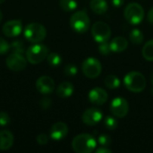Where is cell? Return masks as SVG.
I'll use <instances>...</instances> for the list:
<instances>
[{
	"label": "cell",
	"instance_id": "6da1fadb",
	"mask_svg": "<svg viewBox=\"0 0 153 153\" xmlns=\"http://www.w3.org/2000/svg\"><path fill=\"white\" fill-rule=\"evenodd\" d=\"M97 142L95 138L88 134H82L75 136L72 142V148L77 153H91L95 151Z\"/></svg>",
	"mask_w": 153,
	"mask_h": 153
},
{
	"label": "cell",
	"instance_id": "7a4b0ae2",
	"mask_svg": "<svg viewBox=\"0 0 153 153\" xmlns=\"http://www.w3.org/2000/svg\"><path fill=\"white\" fill-rule=\"evenodd\" d=\"M126 88L132 92H142L146 88V79L144 75L136 71L128 73L124 78Z\"/></svg>",
	"mask_w": 153,
	"mask_h": 153
},
{
	"label": "cell",
	"instance_id": "3957f363",
	"mask_svg": "<svg viewBox=\"0 0 153 153\" xmlns=\"http://www.w3.org/2000/svg\"><path fill=\"white\" fill-rule=\"evenodd\" d=\"M25 39L31 43H39L47 36L46 28L39 22H30L24 29Z\"/></svg>",
	"mask_w": 153,
	"mask_h": 153
},
{
	"label": "cell",
	"instance_id": "277c9868",
	"mask_svg": "<svg viewBox=\"0 0 153 153\" xmlns=\"http://www.w3.org/2000/svg\"><path fill=\"white\" fill-rule=\"evenodd\" d=\"M48 55V48L47 46L39 43H34L26 50L27 61L32 65H38L47 58Z\"/></svg>",
	"mask_w": 153,
	"mask_h": 153
},
{
	"label": "cell",
	"instance_id": "5b68a950",
	"mask_svg": "<svg viewBox=\"0 0 153 153\" xmlns=\"http://www.w3.org/2000/svg\"><path fill=\"white\" fill-rule=\"evenodd\" d=\"M90 25L91 21L85 11H77L70 18V26L77 33H85Z\"/></svg>",
	"mask_w": 153,
	"mask_h": 153
},
{
	"label": "cell",
	"instance_id": "8992f818",
	"mask_svg": "<svg viewBox=\"0 0 153 153\" xmlns=\"http://www.w3.org/2000/svg\"><path fill=\"white\" fill-rule=\"evenodd\" d=\"M126 20L133 25L140 24L144 18V9L138 3L128 4L124 12Z\"/></svg>",
	"mask_w": 153,
	"mask_h": 153
},
{
	"label": "cell",
	"instance_id": "52a82bcc",
	"mask_svg": "<svg viewBox=\"0 0 153 153\" xmlns=\"http://www.w3.org/2000/svg\"><path fill=\"white\" fill-rule=\"evenodd\" d=\"M82 70L86 77L90 79H94L99 77L101 74L102 65L97 58L88 57L82 62Z\"/></svg>",
	"mask_w": 153,
	"mask_h": 153
},
{
	"label": "cell",
	"instance_id": "ba28073f",
	"mask_svg": "<svg viewBox=\"0 0 153 153\" xmlns=\"http://www.w3.org/2000/svg\"><path fill=\"white\" fill-rule=\"evenodd\" d=\"M91 35L98 43L108 41L111 36V29L106 22H96L91 27Z\"/></svg>",
	"mask_w": 153,
	"mask_h": 153
},
{
	"label": "cell",
	"instance_id": "9c48e42d",
	"mask_svg": "<svg viewBox=\"0 0 153 153\" xmlns=\"http://www.w3.org/2000/svg\"><path fill=\"white\" fill-rule=\"evenodd\" d=\"M5 64L10 70L13 72H20L25 69L27 65V58L21 53L13 52L7 56Z\"/></svg>",
	"mask_w": 153,
	"mask_h": 153
},
{
	"label": "cell",
	"instance_id": "30bf717a",
	"mask_svg": "<svg viewBox=\"0 0 153 153\" xmlns=\"http://www.w3.org/2000/svg\"><path fill=\"white\" fill-rule=\"evenodd\" d=\"M110 111L114 117L123 118L128 114L129 104L127 100L124 98H116L112 100L110 104Z\"/></svg>",
	"mask_w": 153,
	"mask_h": 153
},
{
	"label": "cell",
	"instance_id": "8fae6325",
	"mask_svg": "<svg viewBox=\"0 0 153 153\" xmlns=\"http://www.w3.org/2000/svg\"><path fill=\"white\" fill-rule=\"evenodd\" d=\"M36 90L43 94V95H48L50 94L54 91L55 90V82L54 80L47 75L40 76L37 81L35 84Z\"/></svg>",
	"mask_w": 153,
	"mask_h": 153
},
{
	"label": "cell",
	"instance_id": "7c38bea8",
	"mask_svg": "<svg viewBox=\"0 0 153 153\" xmlns=\"http://www.w3.org/2000/svg\"><path fill=\"white\" fill-rule=\"evenodd\" d=\"M103 118V114L100 109L96 108H91L86 109L82 116V120L87 126H95L96 124L100 123Z\"/></svg>",
	"mask_w": 153,
	"mask_h": 153
},
{
	"label": "cell",
	"instance_id": "4fadbf2b",
	"mask_svg": "<svg viewBox=\"0 0 153 153\" xmlns=\"http://www.w3.org/2000/svg\"><path fill=\"white\" fill-rule=\"evenodd\" d=\"M2 30L3 33L8 38L18 37L22 30V22L20 20H10L3 25Z\"/></svg>",
	"mask_w": 153,
	"mask_h": 153
},
{
	"label": "cell",
	"instance_id": "5bb4252c",
	"mask_svg": "<svg viewBox=\"0 0 153 153\" xmlns=\"http://www.w3.org/2000/svg\"><path fill=\"white\" fill-rule=\"evenodd\" d=\"M88 99L91 104L94 105H103L107 102L108 96V93L105 90H103L100 87H96L93 88L88 94Z\"/></svg>",
	"mask_w": 153,
	"mask_h": 153
},
{
	"label": "cell",
	"instance_id": "9a60e30c",
	"mask_svg": "<svg viewBox=\"0 0 153 153\" xmlns=\"http://www.w3.org/2000/svg\"><path fill=\"white\" fill-rule=\"evenodd\" d=\"M68 134V126L63 122L55 123L50 128V138L54 141L63 140Z\"/></svg>",
	"mask_w": 153,
	"mask_h": 153
},
{
	"label": "cell",
	"instance_id": "2e32d148",
	"mask_svg": "<svg viewBox=\"0 0 153 153\" xmlns=\"http://www.w3.org/2000/svg\"><path fill=\"white\" fill-rule=\"evenodd\" d=\"M14 137L9 130L0 131V151H8L13 144Z\"/></svg>",
	"mask_w": 153,
	"mask_h": 153
},
{
	"label": "cell",
	"instance_id": "e0dca14e",
	"mask_svg": "<svg viewBox=\"0 0 153 153\" xmlns=\"http://www.w3.org/2000/svg\"><path fill=\"white\" fill-rule=\"evenodd\" d=\"M110 48L114 53H121L128 47V41L124 37H116L110 41Z\"/></svg>",
	"mask_w": 153,
	"mask_h": 153
},
{
	"label": "cell",
	"instance_id": "ac0fdd59",
	"mask_svg": "<svg viewBox=\"0 0 153 153\" xmlns=\"http://www.w3.org/2000/svg\"><path fill=\"white\" fill-rule=\"evenodd\" d=\"M74 91V85L69 82H61L56 88V95L60 98H69L73 95Z\"/></svg>",
	"mask_w": 153,
	"mask_h": 153
},
{
	"label": "cell",
	"instance_id": "d6986e66",
	"mask_svg": "<svg viewBox=\"0 0 153 153\" xmlns=\"http://www.w3.org/2000/svg\"><path fill=\"white\" fill-rule=\"evenodd\" d=\"M90 7L93 13L97 14H103L108 9V4L106 0H91Z\"/></svg>",
	"mask_w": 153,
	"mask_h": 153
},
{
	"label": "cell",
	"instance_id": "ffe728a7",
	"mask_svg": "<svg viewBox=\"0 0 153 153\" xmlns=\"http://www.w3.org/2000/svg\"><path fill=\"white\" fill-rule=\"evenodd\" d=\"M142 53L143 57L147 61L150 62L153 61V39H151L146 42V44L143 48Z\"/></svg>",
	"mask_w": 153,
	"mask_h": 153
},
{
	"label": "cell",
	"instance_id": "44dd1931",
	"mask_svg": "<svg viewBox=\"0 0 153 153\" xmlns=\"http://www.w3.org/2000/svg\"><path fill=\"white\" fill-rule=\"evenodd\" d=\"M105 84L110 90L117 89L120 86V80L114 74H109L105 78Z\"/></svg>",
	"mask_w": 153,
	"mask_h": 153
},
{
	"label": "cell",
	"instance_id": "7402d4cb",
	"mask_svg": "<svg viewBox=\"0 0 153 153\" xmlns=\"http://www.w3.org/2000/svg\"><path fill=\"white\" fill-rule=\"evenodd\" d=\"M129 38H130V40L135 44V45H139L141 44L143 41V33L142 32L141 30L139 29H134L130 34H129Z\"/></svg>",
	"mask_w": 153,
	"mask_h": 153
},
{
	"label": "cell",
	"instance_id": "603a6c76",
	"mask_svg": "<svg viewBox=\"0 0 153 153\" xmlns=\"http://www.w3.org/2000/svg\"><path fill=\"white\" fill-rule=\"evenodd\" d=\"M47 60H48V64L52 66V67H57L61 65L62 62V57L59 54L56 53V52H52V53H48V56H47Z\"/></svg>",
	"mask_w": 153,
	"mask_h": 153
},
{
	"label": "cell",
	"instance_id": "cb8c5ba5",
	"mask_svg": "<svg viewBox=\"0 0 153 153\" xmlns=\"http://www.w3.org/2000/svg\"><path fill=\"white\" fill-rule=\"evenodd\" d=\"M59 6L65 12H72L77 8L76 0H60Z\"/></svg>",
	"mask_w": 153,
	"mask_h": 153
},
{
	"label": "cell",
	"instance_id": "d4e9b609",
	"mask_svg": "<svg viewBox=\"0 0 153 153\" xmlns=\"http://www.w3.org/2000/svg\"><path fill=\"white\" fill-rule=\"evenodd\" d=\"M103 124H104V126L108 130H115L117 128V126H118L117 120L114 117H111V116L106 117L103 120Z\"/></svg>",
	"mask_w": 153,
	"mask_h": 153
},
{
	"label": "cell",
	"instance_id": "484cf974",
	"mask_svg": "<svg viewBox=\"0 0 153 153\" xmlns=\"http://www.w3.org/2000/svg\"><path fill=\"white\" fill-rule=\"evenodd\" d=\"M10 48L13 49V52H16V53L22 54L24 52V43L22 40H20V39L13 40L10 44Z\"/></svg>",
	"mask_w": 153,
	"mask_h": 153
},
{
	"label": "cell",
	"instance_id": "4316f807",
	"mask_svg": "<svg viewBox=\"0 0 153 153\" xmlns=\"http://www.w3.org/2000/svg\"><path fill=\"white\" fill-rule=\"evenodd\" d=\"M99 51L101 55L103 56H108L109 55L112 50L110 48V44L108 41H104V42H100L99 45Z\"/></svg>",
	"mask_w": 153,
	"mask_h": 153
},
{
	"label": "cell",
	"instance_id": "83f0119b",
	"mask_svg": "<svg viewBox=\"0 0 153 153\" xmlns=\"http://www.w3.org/2000/svg\"><path fill=\"white\" fill-rule=\"evenodd\" d=\"M64 72H65V75H67V76H75L78 73V69H77L76 65L69 64V65H65Z\"/></svg>",
	"mask_w": 153,
	"mask_h": 153
},
{
	"label": "cell",
	"instance_id": "f1b7e54d",
	"mask_svg": "<svg viewBox=\"0 0 153 153\" xmlns=\"http://www.w3.org/2000/svg\"><path fill=\"white\" fill-rule=\"evenodd\" d=\"M98 142L100 144V146L103 147H108L110 146V144L112 143V140L110 138V136L107 135V134H102L98 138Z\"/></svg>",
	"mask_w": 153,
	"mask_h": 153
},
{
	"label": "cell",
	"instance_id": "f546056e",
	"mask_svg": "<svg viewBox=\"0 0 153 153\" xmlns=\"http://www.w3.org/2000/svg\"><path fill=\"white\" fill-rule=\"evenodd\" d=\"M10 44L3 38L0 37V55H4L10 50Z\"/></svg>",
	"mask_w": 153,
	"mask_h": 153
},
{
	"label": "cell",
	"instance_id": "4dcf8cb0",
	"mask_svg": "<svg viewBox=\"0 0 153 153\" xmlns=\"http://www.w3.org/2000/svg\"><path fill=\"white\" fill-rule=\"evenodd\" d=\"M11 122V118L9 115L6 112L1 111L0 112V126H8Z\"/></svg>",
	"mask_w": 153,
	"mask_h": 153
},
{
	"label": "cell",
	"instance_id": "1f68e13d",
	"mask_svg": "<svg viewBox=\"0 0 153 153\" xmlns=\"http://www.w3.org/2000/svg\"><path fill=\"white\" fill-rule=\"evenodd\" d=\"M36 140L39 145H46L48 142V136L45 134H40L37 136Z\"/></svg>",
	"mask_w": 153,
	"mask_h": 153
},
{
	"label": "cell",
	"instance_id": "d6a6232c",
	"mask_svg": "<svg viewBox=\"0 0 153 153\" xmlns=\"http://www.w3.org/2000/svg\"><path fill=\"white\" fill-rule=\"evenodd\" d=\"M50 105H51V100L48 98H43L40 100V107L43 109H48L50 107Z\"/></svg>",
	"mask_w": 153,
	"mask_h": 153
},
{
	"label": "cell",
	"instance_id": "836d02e7",
	"mask_svg": "<svg viewBox=\"0 0 153 153\" xmlns=\"http://www.w3.org/2000/svg\"><path fill=\"white\" fill-rule=\"evenodd\" d=\"M96 152L97 153H111L112 152V151H111L110 149H108V147H103V146H101L100 148H99V149H97V150H96Z\"/></svg>",
	"mask_w": 153,
	"mask_h": 153
},
{
	"label": "cell",
	"instance_id": "e575fe53",
	"mask_svg": "<svg viewBox=\"0 0 153 153\" xmlns=\"http://www.w3.org/2000/svg\"><path fill=\"white\" fill-rule=\"evenodd\" d=\"M112 4L115 7H120L124 4V0H112Z\"/></svg>",
	"mask_w": 153,
	"mask_h": 153
},
{
	"label": "cell",
	"instance_id": "d590c367",
	"mask_svg": "<svg viewBox=\"0 0 153 153\" xmlns=\"http://www.w3.org/2000/svg\"><path fill=\"white\" fill-rule=\"evenodd\" d=\"M147 18H148V21L151 24H153V7L151 8V10L149 11L148 13V15H147Z\"/></svg>",
	"mask_w": 153,
	"mask_h": 153
},
{
	"label": "cell",
	"instance_id": "8d00e7d4",
	"mask_svg": "<svg viewBox=\"0 0 153 153\" xmlns=\"http://www.w3.org/2000/svg\"><path fill=\"white\" fill-rule=\"evenodd\" d=\"M2 19H3V13H2V12H1V10H0V22H1Z\"/></svg>",
	"mask_w": 153,
	"mask_h": 153
},
{
	"label": "cell",
	"instance_id": "74e56055",
	"mask_svg": "<svg viewBox=\"0 0 153 153\" xmlns=\"http://www.w3.org/2000/svg\"><path fill=\"white\" fill-rule=\"evenodd\" d=\"M152 86H153V73H152Z\"/></svg>",
	"mask_w": 153,
	"mask_h": 153
},
{
	"label": "cell",
	"instance_id": "f35d334b",
	"mask_svg": "<svg viewBox=\"0 0 153 153\" xmlns=\"http://www.w3.org/2000/svg\"><path fill=\"white\" fill-rule=\"evenodd\" d=\"M5 0H0V4H3Z\"/></svg>",
	"mask_w": 153,
	"mask_h": 153
}]
</instances>
